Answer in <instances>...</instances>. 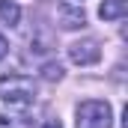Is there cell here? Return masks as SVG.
<instances>
[{"label": "cell", "mask_w": 128, "mask_h": 128, "mask_svg": "<svg viewBox=\"0 0 128 128\" xmlns=\"http://www.w3.org/2000/svg\"><path fill=\"white\" fill-rule=\"evenodd\" d=\"M36 98V84L27 74H3L0 78V101L9 107H27Z\"/></svg>", "instance_id": "6da1fadb"}, {"label": "cell", "mask_w": 128, "mask_h": 128, "mask_svg": "<svg viewBox=\"0 0 128 128\" xmlns=\"http://www.w3.org/2000/svg\"><path fill=\"white\" fill-rule=\"evenodd\" d=\"M110 119H113L110 104L92 98V101H84L78 107V122H74V128H110Z\"/></svg>", "instance_id": "7a4b0ae2"}, {"label": "cell", "mask_w": 128, "mask_h": 128, "mask_svg": "<svg viewBox=\"0 0 128 128\" xmlns=\"http://www.w3.org/2000/svg\"><path fill=\"white\" fill-rule=\"evenodd\" d=\"M68 57H72V63H78V66H92V63L101 60V48L92 39H84V42H74L68 48Z\"/></svg>", "instance_id": "3957f363"}, {"label": "cell", "mask_w": 128, "mask_h": 128, "mask_svg": "<svg viewBox=\"0 0 128 128\" xmlns=\"http://www.w3.org/2000/svg\"><path fill=\"white\" fill-rule=\"evenodd\" d=\"M60 24L66 30H74V27H84L86 24V12L80 6H72V3H63L60 6Z\"/></svg>", "instance_id": "277c9868"}, {"label": "cell", "mask_w": 128, "mask_h": 128, "mask_svg": "<svg viewBox=\"0 0 128 128\" xmlns=\"http://www.w3.org/2000/svg\"><path fill=\"white\" fill-rule=\"evenodd\" d=\"M125 12H128V0H104V3L98 6L101 21H116V18H122Z\"/></svg>", "instance_id": "5b68a950"}, {"label": "cell", "mask_w": 128, "mask_h": 128, "mask_svg": "<svg viewBox=\"0 0 128 128\" xmlns=\"http://www.w3.org/2000/svg\"><path fill=\"white\" fill-rule=\"evenodd\" d=\"M0 128H33L27 113H0Z\"/></svg>", "instance_id": "8992f818"}, {"label": "cell", "mask_w": 128, "mask_h": 128, "mask_svg": "<svg viewBox=\"0 0 128 128\" xmlns=\"http://www.w3.org/2000/svg\"><path fill=\"white\" fill-rule=\"evenodd\" d=\"M21 21V9H18V3H12V0H3L0 3V24H18Z\"/></svg>", "instance_id": "52a82bcc"}, {"label": "cell", "mask_w": 128, "mask_h": 128, "mask_svg": "<svg viewBox=\"0 0 128 128\" xmlns=\"http://www.w3.org/2000/svg\"><path fill=\"white\" fill-rule=\"evenodd\" d=\"M42 72H45V78H48V80H60V78H63V68H60L57 63H48Z\"/></svg>", "instance_id": "ba28073f"}, {"label": "cell", "mask_w": 128, "mask_h": 128, "mask_svg": "<svg viewBox=\"0 0 128 128\" xmlns=\"http://www.w3.org/2000/svg\"><path fill=\"white\" fill-rule=\"evenodd\" d=\"M6 54H9V42H6V39H3V36H0V60H3V57H6Z\"/></svg>", "instance_id": "9c48e42d"}, {"label": "cell", "mask_w": 128, "mask_h": 128, "mask_svg": "<svg viewBox=\"0 0 128 128\" xmlns=\"http://www.w3.org/2000/svg\"><path fill=\"white\" fill-rule=\"evenodd\" d=\"M45 128H60V122H48V125H45Z\"/></svg>", "instance_id": "30bf717a"}]
</instances>
